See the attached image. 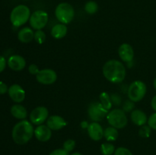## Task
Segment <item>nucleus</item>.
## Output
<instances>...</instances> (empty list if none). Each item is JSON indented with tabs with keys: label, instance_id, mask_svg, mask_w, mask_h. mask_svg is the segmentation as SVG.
Wrapping results in <instances>:
<instances>
[{
	"label": "nucleus",
	"instance_id": "obj_1",
	"mask_svg": "<svg viewBox=\"0 0 156 155\" xmlns=\"http://www.w3.org/2000/svg\"><path fill=\"white\" fill-rule=\"evenodd\" d=\"M103 74L108 81L113 84L121 83L126 77V68L120 61L111 59L104 65Z\"/></svg>",
	"mask_w": 156,
	"mask_h": 155
},
{
	"label": "nucleus",
	"instance_id": "obj_2",
	"mask_svg": "<svg viewBox=\"0 0 156 155\" xmlns=\"http://www.w3.org/2000/svg\"><path fill=\"white\" fill-rule=\"evenodd\" d=\"M34 135V129L31 122L23 119L15 125L12 129V136L17 144H25Z\"/></svg>",
	"mask_w": 156,
	"mask_h": 155
},
{
	"label": "nucleus",
	"instance_id": "obj_3",
	"mask_svg": "<svg viewBox=\"0 0 156 155\" xmlns=\"http://www.w3.org/2000/svg\"><path fill=\"white\" fill-rule=\"evenodd\" d=\"M30 17V9L24 5H18L12 9L10 14V21L12 25L18 27L27 23Z\"/></svg>",
	"mask_w": 156,
	"mask_h": 155
},
{
	"label": "nucleus",
	"instance_id": "obj_4",
	"mask_svg": "<svg viewBox=\"0 0 156 155\" xmlns=\"http://www.w3.org/2000/svg\"><path fill=\"white\" fill-rule=\"evenodd\" d=\"M55 15L59 22L64 24H68L74 18V8L67 2L59 3L55 9Z\"/></svg>",
	"mask_w": 156,
	"mask_h": 155
},
{
	"label": "nucleus",
	"instance_id": "obj_5",
	"mask_svg": "<svg viewBox=\"0 0 156 155\" xmlns=\"http://www.w3.org/2000/svg\"><path fill=\"white\" fill-rule=\"evenodd\" d=\"M107 119L110 126L117 129H123L128 123L126 112L123 109L118 108L110 111L107 115Z\"/></svg>",
	"mask_w": 156,
	"mask_h": 155
},
{
	"label": "nucleus",
	"instance_id": "obj_6",
	"mask_svg": "<svg viewBox=\"0 0 156 155\" xmlns=\"http://www.w3.org/2000/svg\"><path fill=\"white\" fill-rule=\"evenodd\" d=\"M147 92V87L142 81H135L132 82L128 88V97L134 103L140 102L143 100Z\"/></svg>",
	"mask_w": 156,
	"mask_h": 155
},
{
	"label": "nucleus",
	"instance_id": "obj_7",
	"mask_svg": "<svg viewBox=\"0 0 156 155\" xmlns=\"http://www.w3.org/2000/svg\"><path fill=\"white\" fill-rule=\"evenodd\" d=\"M109 110L105 109L101 102H92L88 108V117L93 122L101 121L105 117H107Z\"/></svg>",
	"mask_w": 156,
	"mask_h": 155
},
{
	"label": "nucleus",
	"instance_id": "obj_8",
	"mask_svg": "<svg viewBox=\"0 0 156 155\" xmlns=\"http://www.w3.org/2000/svg\"><path fill=\"white\" fill-rule=\"evenodd\" d=\"M48 14L43 10H37L30 15L29 23L34 30H42L48 22Z\"/></svg>",
	"mask_w": 156,
	"mask_h": 155
},
{
	"label": "nucleus",
	"instance_id": "obj_9",
	"mask_svg": "<svg viewBox=\"0 0 156 155\" xmlns=\"http://www.w3.org/2000/svg\"><path fill=\"white\" fill-rule=\"evenodd\" d=\"M49 111L45 106H37L31 111L30 114V121L32 124L40 126L47 120Z\"/></svg>",
	"mask_w": 156,
	"mask_h": 155
},
{
	"label": "nucleus",
	"instance_id": "obj_10",
	"mask_svg": "<svg viewBox=\"0 0 156 155\" xmlns=\"http://www.w3.org/2000/svg\"><path fill=\"white\" fill-rule=\"evenodd\" d=\"M36 79L40 84L44 85L53 84L57 79V74L56 71L50 68L40 70L38 74L36 75Z\"/></svg>",
	"mask_w": 156,
	"mask_h": 155
},
{
	"label": "nucleus",
	"instance_id": "obj_11",
	"mask_svg": "<svg viewBox=\"0 0 156 155\" xmlns=\"http://www.w3.org/2000/svg\"><path fill=\"white\" fill-rule=\"evenodd\" d=\"M9 95L15 103H21L25 99V91L21 86L18 84H14L9 88Z\"/></svg>",
	"mask_w": 156,
	"mask_h": 155
},
{
	"label": "nucleus",
	"instance_id": "obj_12",
	"mask_svg": "<svg viewBox=\"0 0 156 155\" xmlns=\"http://www.w3.org/2000/svg\"><path fill=\"white\" fill-rule=\"evenodd\" d=\"M88 136L93 141H100L104 137V130L102 126L97 122H92L88 125L87 129Z\"/></svg>",
	"mask_w": 156,
	"mask_h": 155
},
{
	"label": "nucleus",
	"instance_id": "obj_13",
	"mask_svg": "<svg viewBox=\"0 0 156 155\" xmlns=\"http://www.w3.org/2000/svg\"><path fill=\"white\" fill-rule=\"evenodd\" d=\"M118 54L122 61L126 62H133L134 58V50L132 46L128 43H123L118 49Z\"/></svg>",
	"mask_w": 156,
	"mask_h": 155
},
{
	"label": "nucleus",
	"instance_id": "obj_14",
	"mask_svg": "<svg viewBox=\"0 0 156 155\" xmlns=\"http://www.w3.org/2000/svg\"><path fill=\"white\" fill-rule=\"evenodd\" d=\"M8 65L12 70L20 71L26 66V61L24 57L19 55H13L8 59Z\"/></svg>",
	"mask_w": 156,
	"mask_h": 155
},
{
	"label": "nucleus",
	"instance_id": "obj_15",
	"mask_svg": "<svg viewBox=\"0 0 156 155\" xmlns=\"http://www.w3.org/2000/svg\"><path fill=\"white\" fill-rule=\"evenodd\" d=\"M34 135L38 141L46 142L51 138L52 130L47 126L40 125L34 129Z\"/></svg>",
	"mask_w": 156,
	"mask_h": 155
},
{
	"label": "nucleus",
	"instance_id": "obj_16",
	"mask_svg": "<svg viewBox=\"0 0 156 155\" xmlns=\"http://www.w3.org/2000/svg\"><path fill=\"white\" fill-rule=\"evenodd\" d=\"M67 122L64 118L58 115H53L48 117L47 120V126L51 130L58 131L66 126Z\"/></svg>",
	"mask_w": 156,
	"mask_h": 155
},
{
	"label": "nucleus",
	"instance_id": "obj_17",
	"mask_svg": "<svg viewBox=\"0 0 156 155\" xmlns=\"http://www.w3.org/2000/svg\"><path fill=\"white\" fill-rule=\"evenodd\" d=\"M130 119L133 122L138 126H144L148 122L147 115L141 109H133L131 112Z\"/></svg>",
	"mask_w": 156,
	"mask_h": 155
},
{
	"label": "nucleus",
	"instance_id": "obj_18",
	"mask_svg": "<svg viewBox=\"0 0 156 155\" xmlns=\"http://www.w3.org/2000/svg\"><path fill=\"white\" fill-rule=\"evenodd\" d=\"M18 39L24 43L31 42L34 39V32L30 27H24L18 31Z\"/></svg>",
	"mask_w": 156,
	"mask_h": 155
},
{
	"label": "nucleus",
	"instance_id": "obj_19",
	"mask_svg": "<svg viewBox=\"0 0 156 155\" xmlns=\"http://www.w3.org/2000/svg\"><path fill=\"white\" fill-rule=\"evenodd\" d=\"M50 33H51L52 36L53 38H55V39H62L67 33L66 25L64 24H62V23L56 24V25H54L52 27Z\"/></svg>",
	"mask_w": 156,
	"mask_h": 155
},
{
	"label": "nucleus",
	"instance_id": "obj_20",
	"mask_svg": "<svg viewBox=\"0 0 156 155\" xmlns=\"http://www.w3.org/2000/svg\"><path fill=\"white\" fill-rule=\"evenodd\" d=\"M11 113L15 118L18 119H25L27 116V111L24 106L20 104H15L11 108Z\"/></svg>",
	"mask_w": 156,
	"mask_h": 155
},
{
	"label": "nucleus",
	"instance_id": "obj_21",
	"mask_svg": "<svg viewBox=\"0 0 156 155\" xmlns=\"http://www.w3.org/2000/svg\"><path fill=\"white\" fill-rule=\"evenodd\" d=\"M118 131L117 129L113 127V126H109L106 128L105 130H104V137L108 141H114L118 138Z\"/></svg>",
	"mask_w": 156,
	"mask_h": 155
},
{
	"label": "nucleus",
	"instance_id": "obj_22",
	"mask_svg": "<svg viewBox=\"0 0 156 155\" xmlns=\"http://www.w3.org/2000/svg\"><path fill=\"white\" fill-rule=\"evenodd\" d=\"M99 99H100V102L102 105H103L105 109H107L108 110L111 109L112 108V102H111V96L108 94L107 92H102L101 94H100V97H99Z\"/></svg>",
	"mask_w": 156,
	"mask_h": 155
},
{
	"label": "nucleus",
	"instance_id": "obj_23",
	"mask_svg": "<svg viewBox=\"0 0 156 155\" xmlns=\"http://www.w3.org/2000/svg\"><path fill=\"white\" fill-rule=\"evenodd\" d=\"M115 147L109 142L104 143L101 145V153L103 155H112L115 152Z\"/></svg>",
	"mask_w": 156,
	"mask_h": 155
},
{
	"label": "nucleus",
	"instance_id": "obj_24",
	"mask_svg": "<svg viewBox=\"0 0 156 155\" xmlns=\"http://www.w3.org/2000/svg\"><path fill=\"white\" fill-rule=\"evenodd\" d=\"M85 10L89 15H94L98 10V5L94 1H88L85 5Z\"/></svg>",
	"mask_w": 156,
	"mask_h": 155
},
{
	"label": "nucleus",
	"instance_id": "obj_25",
	"mask_svg": "<svg viewBox=\"0 0 156 155\" xmlns=\"http://www.w3.org/2000/svg\"><path fill=\"white\" fill-rule=\"evenodd\" d=\"M151 128L149 126H140V130H139V135L143 138H149L151 135Z\"/></svg>",
	"mask_w": 156,
	"mask_h": 155
},
{
	"label": "nucleus",
	"instance_id": "obj_26",
	"mask_svg": "<svg viewBox=\"0 0 156 155\" xmlns=\"http://www.w3.org/2000/svg\"><path fill=\"white\" fill-rule=\"evenodd\" d=\"M34 40L37 43L42 44L46 40V34L42 30H37L34 32Z\"/></svg>",
	"mask_w": 156,
	"mask_h": 155
},
{
	"label": "nucleus",
	"instance_id": "obj_27",
	"mask_svg": "<svg viewBox=\"0 0 156 155\" xmlns=\"http://www.w3.org/2000/svg\"><path fill=\"white\" fill-rule=\"evenodd\" d=\"M75 147H76V141L73 139H67L63 143V149L69 153L73 151Z\"/></svg>",
	"mask_w": 156,
	"mask_h": 155
},
{
	"label": "nucleus",
	"instance_id": "obj_28",
	"mask_svg": "<svg viewBox=\"0 0 156 155\" xmlns=\"http://www.w3.org/2000/svg\"><path fill=\"white\" fill-rule=\"evenodd\" d=\"M134 107H135V104H134V102L129 100H126L124 102V103L123 104V110L125 112H132L133 110Z\"/></svg>",
	"mask_w": 156,
	"mask_h": 155
},
{
	"label": "nucleus",
	"instance_id": "obj_29",
	"mask_svg": "<svg viewBox=\"0 0 156 155\" xmlns=\"http://www.w3.org/2000/svg\"><path fill=\"white\" fill-rule=\"evenodd\" d=\"M114 155H133L129 149L123 147H120L115 150Z\"/></svg>",
	"mask_w": 156,
	"mask_h": 155
},
{
	"label": "nucleus",
	"instance_id": "obj_30",
	"mask_svg": "<svg viewBox=\"0 0 156 155\" xmlns=\"http://www.w3.org/2000/svg\"><path fill=\"white\" fill-rule=\"evenodd\" d=\"M148 126L152 129L156 130V112L152 113L148 119Z\"/></svg>",
	"mask_w": 156,
	"mask_h": 155
},
{
	"label": "nucleus",
	"instance_id": "obj_31",
	"mask_svg": "<svg viewBox=\"0 0 156 155\" xmlns=\"http://www.w3.org/2000/svg\"><path fill=\"white\" fill-rule=\"evenodd\" d=\"M111 102H112V104L116 105V106H119L121 103V98H120V97L118 94H112L111 96Z\"/></svg>",
	"mask_w": 156,
	"mask_h": 155
},
{
	"label": "nucleus",
	"instance_id": "obj_32",
	"mask_svg": "<svg viewBox=\"0 0 156 155\" xmlns=\"http://www.w3.org/2000/svg\"><path fill=\"white\" fill-rule=\"evenodd\" d=\"M28 71L31 74H36L37 75L40 71V70L37 65H35V64H31V65H29Z\"/></svg>",
	"mask_w": 156,
	"mask_h": 155
},
{
	"label": "nucleus",
	"instance_id": "obj_33",
	"mask_svg": "<svg viewBox=\"0 0 156 155\" xmlns=\"http://www.w3.org/2000/svg\"><path fill=\"white\" fill-rule=\"evenodd\" d=\"M50 155H69V152H67L66 150L62 149H56V150H53L51 153H50Z\"/></svg>",
	"mask_w": 156,
	"mask_h": 155
},
{
	"label": "nucleus",
	"instance_id": "obj_34",
	"mask_svg": "<svg viewBox=\"0 0 156 155\" xmlns=\"http://www.w3.org/2000/svg\"><path fill=\"white\" fill-rule=\"evenodd\" d=\"M8 91H9V88L6 84L0 81V94H5L6 92H8Z\"/></svg>",
	"mask_w": 156,
	"mask_h": 155
},
{
	"label": "nucleus",
	"instance_id": "obj_35",
	"mask_svg": "<svg viewBox=\"0 0 156 155\" xmlns=\"http://www.w3.org/2000/svg\"><path fill=\"white\" fill-rule=\"evenodd\" d=\"M6 67V60L3 56H0V73L2 72Z\"/></svg>",
	"mask_w": 156,
	"mask_h": 155
},
{
	"label": "nucleus",
	"instance_id": "obj_36",
	"mask_svg": "<svg viewBox=\"0 0 156 155\" xmlns=\"http://www.w3.org/2000/svg\"><path fill=\"white\" fill-rule=\"evenodd\" d=\"M151 106L153 109V110H155L156 112V95L152 97V101H151Z\"/></svg>",
	"mask_w": 156,
	"mask_h": 155
},
{
	"label": "nucleus",
	"instance_id": "obj_37",
	"mask_svg": "<svg viewBox=\"0 0 156 155\" xmlns=\"http://www.w3.org/2000/svg\"><path fill=\"white\" fill-rule=\"evenodd\" d=\"M88 123L87 122H82V124H81V126H82V129H88Z\"/></svg>",
	"mask_w": 156,
	"mask_h": 155
},
{
	"label": "nucleus",
	"instance_id": "obj_38",
	"mask_svg": "<svg viewBox=\"0 0 156 155\" xmlns=\"http://www.w3.org/2000/svg\"><path fill=\"white\" fill-rule=\"evenodd\" d=\"M153 86H154V88H155V91H156V78L154 79V81H153Z\"/></svg>",
	"mask_w": 156,
	"mask_h": 155
},
{
	"label": "nucleus",
	"instance_id": "obj_39",
	"mask_svg": "<svg viewBox=\"0 0 156 155\" xmlns=\"http://www.w3.org/2000/svg\"><path fill=\"white\" fill-rule=\"evenodd\" d=\"M70 155H83V154H82L81 153H79V152H75V153H72V154H70Z\"/></svg>",
	"mask_w": 156,
	"mask_h": 155
}]
</instances>
